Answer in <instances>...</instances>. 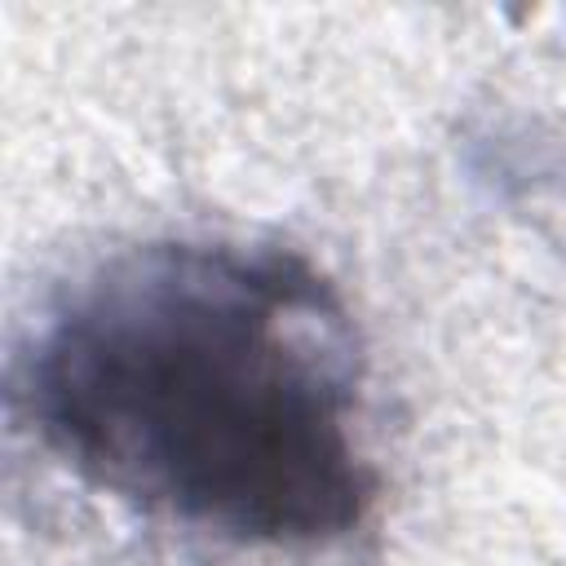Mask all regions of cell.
<instances>
[{
	"instance_id": "obj_1",
	"label": "cell",
	"mask_w": 566,
	"mask_h": 566,
	"mask_svg": "<svg viewBox=\"0 0 566 566\" xmlns=\"http://www.w3.org/2000/svg\"><path fill=\"white\" fill-rule=\"evenodd\" d=\"M18 424L84 486L230 548L318 553L367 526V349L301 252L150 239L97 261L13 358Z\"/></svg>"
}]
</instances>
